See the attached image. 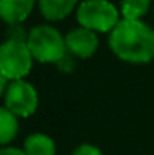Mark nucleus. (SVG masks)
<instances>
[{"mask_svg": "<svg viewBox=\"0 0 154 155\" xmlns=\"http://www.w3.org/2000/svg\"><path fill=\"white\" fill-rule=\"evenodd\" d=\"M108 43L113 53L126 63L144 64L154 60V30L142 20H119Z\"/></svg>", "mask_w": 154, "mask_h": 155, "instance_id": "obj_1", "label": "nucleus"}, {"mask_svg": "<svg viewBox=\"0 0 154 155\" xmlns=\"http://www.w3.org/2000/svg\"><path fill=\"white\" fill-rule=\"evenodd\" d=\"M27 45L33 60L40 63H58L67 51L65 36L51 25H38L27 36Z\"/></svg>", "mask_w": 154, "mask_h": 155, "instance_id": "obj_2", "label": "nucleus"}, {"mask_svg": "<svg viewBox=\"0 0 154 155\" xmlns=\"http://www.w3.org/2000/svg\"><path fill=\"white\" fill-rule=\"evenodd\" d=\"M80 27L96 33H111L119 23L121 12L108 0H83L76 8Z\"/></svg>", "mask_w": 154, "mask_h": 155, "instance_id": "obj_3", "label": "nucleus"}, {"mask_svg": "<svg viewBox=\"0 0 154 155\" xmlns=\"http://www.w3.org/2000/svg\"><path fill=\"white\" fill-rule=\"evenodd\" d=\"M33 56L28 50L27 41L7 40L0 46V73L9 81L23 79L30 73Z\"/></svg>", "mask_w": 154, "mask_h": 155, "instance_id": "obj_4", "label": "nucleus"}, {"mask_svg": "<svg viewBox=\"0 0 154 155\" xmlns=\"http://www.w3.org/2000/svg\"><path fill=\"white\" fill-rule=\"evenodd\" d=\"M5 107L17 117H28L38 107V94L30 83L23 79L10 81L5 93Z\"/></svg>", "mask_w": 154, "mask_h": 155, "instance_id": "obj_5", "label": "nucleus"}, {"mask_svg": "<svg viewBox=\"0 0 154 155\" xmlns=\"http://www.w3.org/2000/svg\"><path fill=\"white\" fill-rule=\"evenodd\" d=\"M65 43H67V51L70 54L76 58H91L98 50V36L96 31H91L88 28H75L65 36Z\"/></svg>", "mask_w": 154, "mask_h": 155, "instance_id": "obj_6", "label": "nucleus"}, {"mask_svg": "<svg viewBox=\"0 0 154 155\" xmlns=\"http://www.w3.org/2000/svg\"><path fill=\"white\" fill-rule=\"evenodd\" d=\"M36 0H0V18L9 25L22 23L32 13Z\"/></svg>", "mask_w": 154, "mask_h": 155, "instance_id": "obj_7", "label": "nucleus"}, {"mask_svg": "<svg viewBox=\"0 0 154 155\" xmlns=\"http://www.w3.org/2000/svg\"><path fill=\"white\" fill-rule=\"evenodd\" d=\"M78 5V0H38L42 15L46 20L56 21L67 18Z\"/></svg>", "mask_w": 154, "mask_h": 155, "instance_id": "obj_8", "label": "nucleus"}, {"mask_svg": "<svg viewBox=\"0 0 154 155\" xmlns=\"http://www.w3.org/2000/svg\"><path fill=\"white\" fill-rule=\"evenodd\" d=\"M23 150L27 155H55V142L45 134H32L25 139Z\"/></svg>", "mask_w": 154, "mask_h": 155, "instance_id": "obj_9", "label": "nucleus"}, {"mask_svg": "<svg viewBox=\"0 0 154 155\" xmlns=\"http://www.w3.org/2000/svg\"><path fill=\"white\" fill-rule=\"evenodd\" d=\"M18 132L17 116L7 107H0V145H5L15 139Z\"/></svg>", "mask_w": 154, "mask_h": 155, "instance_id": "obj_10", "label": "nucleus"}, {"mask_svg": "<svg viewBox=\"0 0 154 155\" xmlns=\"http://www.w3.org/2000/svg\"><path fill=\"white\" fill-rule=\"evenodd\" d=\"M151 0H121V15L126 20H141L148 13Z\"/></svg>", "mask_w": 154, "mask_h": 155, "instance_id": "obj_11", "label": "nucleus"}, {"mask_svg": "<svg viewBox=\"0 0 154 155\" xmlns=\"http://www.w3.org/2000/svg\"><path fill=\"white\" fill-rule=\"evenodd\" d=\"M73 155H103V153L98 147L91 145V143H81L75 149Z\"/></svg>", "mask_w": 154, "mask_h": 155, "instance_id": "obj_12", "label": "nucleus"}, {"mask_svg": "<svg viewBox=\"0 0 154 155\" xmlns=\"http://www.w3.org/2000/svg\"><path fill=\"white\" fill-rule=\"evenodd\" d=\"M0 155H27L25 150L15 149V147H5V149H0Z\"/></svg>", "mask_w": 154, "mask_h": 155, "instance_id": "obj_13", "label": "nucleus"}, {"mask_svg": "<svg viewBox=\"0 0 154 155\" xmlns=\"http://www.w3.org/2000/svg\"><path fill=\"white\" fill-rule=\"evenodd\" d=\"M9 84H10V81L7 79L5 76L0 73V96H3L7 93V87H9Z\"/></svg>", "mask_w": 154, "mask_h": 155, "instance_id": "obj_14", "label": "nucleus"}]
</instances>
